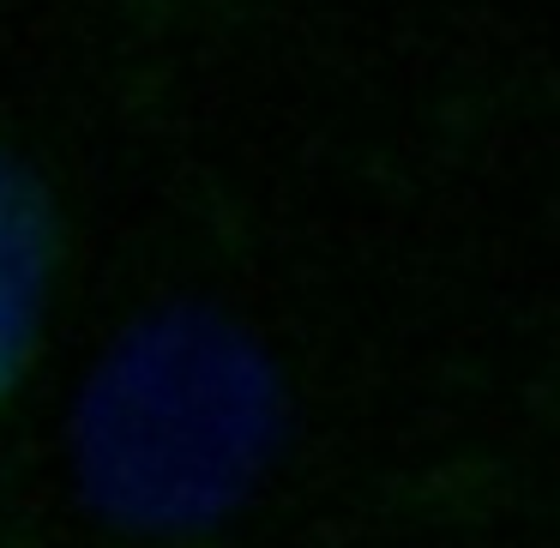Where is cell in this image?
Segmentation results:
<instances>
[{"mask_svg":"<svg viewBox=\"0 0 560 548\" xmlns=\"http://www.w3.org/2000/svg\"><path fill=\"white\" fill-rule=\"evenodd\" d=\"M67 283V206L43 163L0 139V422L31 392Z\"/></svg>","mask_w":560,"mask_h":548,"instance_id":"obj_2","label":"cell"},{"mask_svg":"<svg viewBox=\"0 0 560 548\" xmlns=\"http://www.w3.org/2000/svg\"><path fill=\"white\" fill-rule=\"evenodd\" d=\"M259 380L223 338L163 326L127 343L85 404V476L145 536L211 524L254 470Z\"/></svg>","mask_w":560,"mask_h":548,"instance_id":"obj_1","label":"cell"}]
</instances>
